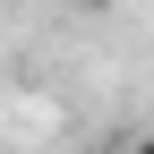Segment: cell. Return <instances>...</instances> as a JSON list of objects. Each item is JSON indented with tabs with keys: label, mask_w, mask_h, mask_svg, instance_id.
Returning <instances> with one entry per match:
<instances>
[{
	"label": "cell",
	"mask_w": 154,
	"mask_h": 154,
	"mask_svg": "<svg viewBox=\"0 0 154 154\" xmlns=\"http://www.w3.org/2000/svg\"><path fill=\"white\" fill-rule=\"evenodd\" d=\"M69 9H86V17H103V9H120V0H69Z\"/></svg>",
	"instance_id": "obj_1"
},
{
	"label": "cell",
	"mask_w": 154,
	"mask_h": 154,
	"mask_svg": "<svg viewBox=\"0 0 154 154\" xmlns=\"http://www.w3.org/2000/svg\"><path fill=\"white\" fill-rule=\"evenodd\" d=\"M120 154H154V137H128V146H120Z\"/></svg>",
	"instance_id": "obj_2"
}]
</instances>
